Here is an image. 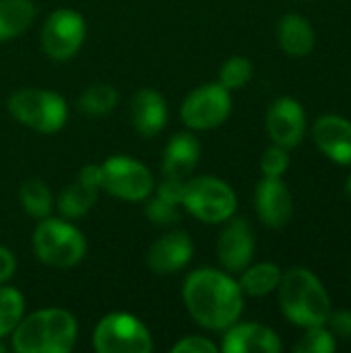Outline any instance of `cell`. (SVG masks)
Here are the masks:
<instances>
[{
	"instance_id": "cell-1",
	"label": "cell",
	"mask_w": 351,
	"mask_h": 353,
	"mask_svg": "<svg viewBox=\"0 0 351 353\" xmlns=\"http://www.w3.org/2000/svg\"><path fill=\"white\" fill-rule=\"evenodd\" d=\"M182 298L190 316L209 331H225L244 310L240 283L217 269L192 271L182 288Z\"/></svg>"
},
{
	"instance_id": "cell-2",
	"label": "cell",
	"mask_w": 351,
	"mask_h": 353,
	"mask_svg": "<svg viewBox=\"0 0 351 353\" xmlns=\"http://www.w3.org/2000/svg\"><path fill=\"white\" fill-rule=\"evenodd\" d=\"M77 335V319L68 310L43 308L21 319L10 333V347L17 353H68Z\"/></svg>"
},
{
	"instance_id": "cell-3",
	"label": "cell",
	"mask_w": 351,
	"mask_h": 353,
	"mask_svg": "<svg viewBox=\"0 0 351 353\" xmlns=\"http://www.w3.org/2000/svg\"><path fill=\"white\" fill-rule=\"evenodd\" d=\"M279 306L285 319L296 327L327 325L331 314V298L321 279L306 267H294L281 275Z\"/></svg>"
},
{
	"instance_id": "cell-4",
	"label": "cell",
	"mask_w": 351,
	"mask_h": 353,
	"mask_svg": "<svg viewBox=\"0 0 351 353\" xmlns=\"http://www.w3.org/2000/svg\"><path fill=\"white\" fill-rule=\"evenodd\" d=\"M33 250L41 263L56 269H70L83 261L87 240L72 223L48 215L33 230Z\"/></svg>"
},
{
	"instance_id": "cell-5",
	"label": "cell",
	"mask_w": 351,
	"mask_h": 353,
	"mask_svg": "<svg viewBox=\"0 0 351 353\" xmlns=\"http://www.w3.org/2000/svg\"><path fill=\"white\" fill-rule=\"evenodd\" d=\"M8 112L17 122L41 134L58 132L68 116L66 101L58 93L35 87L14 91L8 97Z\"/></svg>"
},
{
	"instance_id": "cell-6",
	"label": "cell",
	"mask_w": 351,
	"mask_h": 353,
	"mask_svg": "<svg viewBox=\"0 0 351 353\" xmlns=\"http://www.w3.org/2000/svg\"><path fill=\"white\" fill-rule=\"evenodd\" d=\"M182 205L190 215L205 223H223L234 217L238 199L228 182L213 176H199L186 182Z\"/></svg>"
},
{
	"instance_id": "cell-7",
	"label": "cell",
	"mask_w": 351,
	"mask_h": 353,
	"mask_svg": "<svg viewBox=\"0 0 351 353\" xmlns=\"http://www.w3.org/2000/svg\"><path fill=\"white\" fill-rule=\"evenodd\" d=\"M91 341L97 353H149L153 350L149 329L128 312L103 316L97 323Z\"/></svg>"
},
{
	"instance_id": "cell-8",
	"label": "cell",
	"mask_w": 351,
	"mask_h": 353,
	"mask_svg": "<svg viewBox=\"0 0 351 353\" xmlns=\"http://www.w3.org/2000/svg\"><path fill=\"white\" fill-rule=\"evenodd\" d=\"M101 188L122 201H145L153 194L155 182L147 165L141 161L114 155L101 163Z\"/></svg>"
},
{
	"instance_id": "cell-9",
	"label": "cell",
	"mask_w": 351,
	"mask_h": 353,
	"mask_svg": "<svg viewBox=\"0 0 351 353\" xmlns=\"http://www.w3.org/2000/svg\"><path fill=\"white\" fill-rule=\"evenodd\" d=\"M232 91L219 83H207L192 89L182 101L180 116L192 130H213L221 126L232 112Z\"/></svg>"
},
{
	"instance_id": "cell-10",
	"label": "cell",
	"mask_w": 351,
	"mask_h": 353,
	"mask_svg": "<svg viewBox=\"0 0 351 353\" xmlns=\"http://www.w3.org/2000/svg\"><path fill=\"white\" fill-rule=\"evenodd\" d=\"M87 35L85 19L70 8L54 10L41 27V48L52 60L64 62L72 58Z\"/></svg>"
},
{
	"instance_id": "cell-11",
	"label": "cell",
	"mask_w": 351,
	"mask_h": 353,
	"mask_svg": "<svg viewBox=\"0 0 351 353\" xmlns=\"http://www.w3.org/2000/svg\"><path fill=\"white\" fill-rule=\"evenodd\" d=\"M267 132L273 145L294 149L306 134V112L294 97H279L267 112Z\"/></svg>"
},
{
	"instance_id": "cell-12",
	"label": "cell",
	"mask_w": 351,
	"mask_h": 353,
	"mask_svg": "<svg viewBox=\"0 0 351 353\" xmlns=\"http://www.w3.org/2000/svg\"><path fill=\"white\" fill-rule=\"evenodd\" d=\"M217 256L225 271L242 273L254 256V232L242 217H230L219 240Z\"/></svg>"
},
{
	"instance_id": "cell-13",
	"label": "cell",
	"mask_w": 351,
	"mask_h": 353,
	"mask_svg": "<svg viewBox=\"0 0 351 353\" xmlns=\"http://www.w3.org/2000/svg\"><path fill=\"white\" fill-rule=\"evenodd\" d=\"M259 219L273 230L285 228L294 215V199L281 178H263L254 192Z\"/></svg>"
},
{
	"instance_id": "cell-14",
	"label": "cell",
	"mask_w": 351,
	"mask_h": 353,
	"mask_svg": "<svg viewBox=\"0 0 351 353\" xmlns=\"http://www.w3.org/2000/svg\"><path fill=\"white\" fill-rule=\"evenodd\" d=\"M314 145L323 155L339 165H351V120L327 114L321 116L312 126Z\"/></svg>"
},
{
	"instance_id": "cell-15",
	"label": "cell",
	"mask_w": 351,
	"mask_h": 353,
	"mask_svg": "<svg viewBox=\"0 0 351 353\" xmlns=\"http://www.w3.org/2000/svg\"><path fill=\"white\" fill-rule=\"evenodd\" d=\"M101 188V165H85L70 186L58 196V211L64 219H77L91 211Z\"/></svg>"
},
{
	"instance_id": "cell-16",
	"label": "cell",
	"mask_w": 351,
	"mask_h": 353,
	"mask_svg": "<svg viewBox=\"0 0 351 353\" xmlns=\"http://www.w3.org/2000/svg\"><path fill=\"white\" fill-rule=\"evenodd\" d=\"M221 350L225 353H279L283 350L279 335L259 323H234L225 329Z\"/></svg>"
},
{
	"instance_id": "cell-17",
	"label": "cell",
	"mask_w": 351,
	"mask_h": 353,
	"mask_svg": "<svg viewBox=\"0 0 351 353\" xmlns=\"http://www.w3.org/2000/svg\"><path fill=\"white\" fill-rule=\"evenodd\" d=\"M192 252L194 248L186 232H168L151 244L147 252V265L157 275H172L190 263Z\"/></svg>"
},
{
	"instance_id": "cell-18",
	"label": "cell",
	"mask_w": 351,
	"mask_h": 353,
	"mask_svg": "<svg viewBox=\"0 0 351 353\" xmlns=\"http://www.w3.org/2000/svg\"><path fill=\"white\" fill-rule=\"evenodd\" d=\"M130 120L141 137H155L168 122V105L159 91L139 89L130 101Z\"/></svg>"
},
{
	"instance_id": "cell-19",
	"label": "cell",
	"mask_w": 351,
	"mask_h": 353,
	"mask_svg": "<svg viewBox=\"0 0 351 353\" xmlns=\"http://www.w3.org/2000/svg\"><path fill=\"white\" fill-rule=\"evenodd\" d=\"M199 159H201L199 139L190 132H180L168 143L163 151V161H161L163 176L186 180L194 172Z\"/></svg>"
},
{
	"instance_id": "cell-20",
	"label": "cell",
	"mask_w": 351,
	"mask_h": 353,
	"mask_svg": "<svg viewBox=\"0 0 351 353\" xmlns=\"http://www.w3.org/2000/svg\"><path fill=\"white\" fill-rule=\"evenodd\" d=\"M277 39L285 54L294 58L308 56L314 50L317 35L308 19L302 14H285L277 25Z\"/></svg>"
},
{
	"instance_id": "cell-21",
	"label": "cell",
	"mask_w": 351,
	"mask_h": 353,
	"mask_svg": "<svg viewBox=\"0 0 351 353\" xmlns=\"http://www.w3.org/2000/svg\"><path fill=\"white\" fill-rule=\"evenodd\" d=\"M281 275L283 271L275 263H259V265H248L242 271V277L238 283L244 296L263 298L279 288Z\"/></svg>"
},
{
	"instance_id": "cell-22",
	"label": "cell",
	"mask_w": 351,
	"mask_h": 353,
	"mask_svg": "<svg viewBox=\"0 0 351 353\" xmlns=\"http://www.w3.org/2000/svg\"><path fill=\"white\" fill-rule=\"evenodd\" d=\"M33 19V0H0V41H8L27 31Z\"/></svg>"
},
{
	"instance_id": "cell-23",
	"label": "cell",
	"mask_w": 351,
	"mask_h": 353,
	"mask_svg": "<svg viewBox=\"0 0 351 353\" xmlns=\"http://www.w3.org/2000/svg\"><path fill=\"white\" fill-rule=\"evenodd\" d=\"M19 196H21V205H23L27 215H31L35 219H43L52 213L54 199H52V192L43 180H39V178L25 180L21 184Z\"/></svg>"
},
{
	"instance_id": "cell-24",
	"label": "cell",
	"mask_w": 351,
	"mask_h": 353,
	"mask_svg": "<svg viewBox=\"0 0 351 353\" xmlns=\"http://www.w3.org/2000/svg\"><path fill=\"white\" fill-rule=\"evenodd\" d=\"M118 103V91L108 83H95L83 91L79 97V110L89 116L110 114Z\"/></svg>"
},
{
	"instance_id": "cell-25",
	"label": "cell",
	"mask_w": 351,
	"mask_h": 353,
	"mask_svg": "<svg viewBox=\"0 0 351 353\" xmlns=\"http://www.w3.org/2000/svg\"><path fill=\"white\" fill-rule=\"evenodd\" d=\"M25 312V298L19 290L0 285V337H8L21 323Z\"/></svg>"
},
{
	"instance_id": "cell-26",
	"label": "cell",
	"mask_w": 351,
	"mask_h": 353,
	"mask_svg": "<svg viewBox=\"0 0 351 353\" xmlns=\"http://www.w3.org/2000/svg\"><path fill=\"white\" fill-rule=\"evenodd\" d=\"M252 62L244 56H232L230 60L223 62L221 70H219V85H223L228 91H236L242 89L250 83L252 79Z\"/></svg>"
},
{
	"instance_id": "cell-27",
	"label": "cell",
	"mask_w": 351,
	"mask_h": 353,
	"mask_svg": "<svg viewBox=\"0 0 351 353\" xmlns=\"http://www.w3.org/2000/svg\"><path fill=\"white\" fill-rule=\"evenodd\" d=\"M337 350V337L327 325L306 327V333L296 343L298 353H333Z\"/></svg>"
},
{
	"instance_id": "cell-28",
	"label": "cell",
	"mask_w": 351,
	"mask_h": 353,
	"mask_svg": "<svg viewBox=\"0 0 351 353\" xmlns=\"http://www.w3.org/2000/svg\"><path fill=\"white\" fill-rule=\"evenodd\" d=\"M180 205L176 203H170L161 196H149L145 199V215L151 223L155 225H161V228H168V225H176L180 221Z\"/></svg>"
},
{
	"instance_id": "cell-29",
	"label": "cell",
	"mask_w": 351,
	"mask_h": 353,
	"mask_svg": "<svg viewBox=\"0 0 351 353\" xmlns=\"http://www.w3.org/2000/svg\"><path fill=\"white\" fill-rule=\"evenodd\" d=\"M288 168H290L288 149H283L279 145L269 147L261 157V172L265 178H283Z\"/></svg>"
},
{
	"instance_id": "cell-30",
	"label": "cell",
	"mask_w": 351,
	"mask_h": 353,
	"mask_svg": "<svg viewBox=\"0 0 351 353\" xmlns=\"http://www.w3.org/2000/svg\"><path fill=\"white\" fill-rule=\"evenodd\" d=\"M184 192H186V180L184 178H163V182L155 188V194L170 201V203H176V205H182L184 201Z\"/></svg>"
},
{
	"instance_id": "cell-31",
	"label": "cell",
	"mask_w": 351,
	"mask_h": 353,
	"mask_svg": "<svg viewBox=\"0 0 351 353\" xmlns=\"http://www.w3.org/2000/svg\"><path fill=\"white\" fill-rule=\"evenodd\" d=\"M174 353H215L217 352V345L207 339V337H199V335H188V337H182L174 347Z\"/></svg>"
},
{
	"instance_id": "cell-32",
	"label": "cell",
	"mask_w": 351,
	"mask_h": 353,
	"mask_svg": "<svg viewBox=\"0 0 351 353\" xmlns=\"http://www.w3.org/2000/svg\"><path fill=\"white\" fill-rule=\"evenodd\" d=\"M327 327L335 337L351 341V310H337V312L331 310Z\"/></svg>"
},
{
	"instance_id": "cell-33",
	"label": "cell",
	"mask_w": 351,
	"mask_h": 353,
	"mask_svg": "<svg viewBox=\"0 0 351 353\" xmlns=\"http://www.w3.org/2000/svg\"><path fill=\"white\" fill-rule=\"evenodd\" d=\"M14 269H17L14 254L8 248L0 246V285H4L14 275Z\"/></svg>"
},
{
	"instance_id": "cell-34",
	"label": "cell",
	"mask_w": 351,
	"mask_h": 353,
	"mask_svg": "<svg viewBox=\"0 0 351 353\" xmlns=\"http://www.w3.org/2000/svg\"><path fill=\"white\" fill-rule=\"evenodd\" d=\"M345 192H348V196L351 199V174L348 176V182H345Z\"/></svg>"
},
{
	"instance_id": "cell-35",
	"label": "cell",
	"mask_w": 351,
	"mask_h": 353,
	"mask_svg": "<svg viewBox=\"0 0 351 353\" xmlns=\"http://www.w3.org/2000/svg\"><path fill=\"white\" fill-rule=\"evenodd\" d=\"M6 352V345L2 343V337H0V353H4Z\"/></svg>"
}]
</instances>
